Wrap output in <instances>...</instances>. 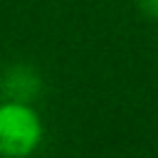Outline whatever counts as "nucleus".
Segmentation results:
<instances>
[{"mask_svg": "<svg viewBox=\"0 0 158 158\" xmlns=\"http://www.w3.org/2000/svg\"><path fill=\"white\" fill-rule=\"evenodd\" d=\"M44 136V123L35 106L25 99L0 101V156L27 158L32 156Z\"/></svg>", "mask_w": 158, "mask_h": 158, "instance_id": "nucleus-1", "label": "nucleus"}, {"mask_svg": "<svg viewBox=\"0 0 158 158\" xmlns=\"http://www.w3.org/2000/svg\"><path fill=\"white\" fill-rule=\"evenodd\" d=\"M136 5L148 20H158V0H136Z\"/></svg>", "mask_w": 158, "mask_h": 158, "instance_id": "nucleus-2", "label": "nucleus"}, {"mask_svg": "<svg viewBox=\"0 0 158 158\" xmlns=\"http://www.w3.org/2000/svg\"><path fill=\"white\" fill-rule=\"evenodd\" d=\"M0 158H2V156H0Z\"/></svg>", "mask_w": 158, "mask_h": 158, "instance_id": "nucleus-3", "label": "nucleus"}]
</instances>
